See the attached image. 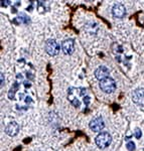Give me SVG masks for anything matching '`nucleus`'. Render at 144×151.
I'll return each mask as SVG.
<instances>
[{
  "mask_svg": "<svg viewBox=\"0 0 144 151\" xmlns=\"http://www.w3.org/2000/svg\"><path fill=\"white\" fill-rule=\"evenodd\" d=\"M134 136H135L137 139H139V138H141V136H142V132H141L140 129H136L135 130V133H134Z\"/></svg>",
  "mask_w": 144,
  "mask_h": 151,
  "instance_id": "obj_12",
  "label": "nucleus"
},
{
  "mask_svg": "<svg viewBox=\"0 0 144 151\" xmlns=\"http://www.w3.org/2000/svg\"><path fill=\"white\" fill-rule=\"evenodd\" d=\"M18 132H19V126H18V124L16 123V122L12 121V122L8 123L6 125V127H5V133L8 136H10V137H13V136L17 135Z\"/></svg>",
  "mask_w": 144,
  "mask_h": 151,
  "instance_id": "obj_8",
  "label": "nucleus"
},
{
  "mask_svg": "<svg viewBox=\"0 0 144 151\" xmlns=\"http://www.w3.org/2000/svg\"><path fill=\"white\" fill-rule=\"evenodd\" d=\"M62 50L65 55H72L75 50V41L72 38H68V40H63L62 43Z\"/></svg>",
  "mask_w": 144,
  "mask_h": 151,
  "instance_id": "obj_6",
  "label": "nucleus"
},
{
  "mask_svg": "<svg viewBox=\"0 0 144 151\" xmlns=\"http://www.w3.org/2000/svg\"><path fill=\"white\" fill-rule=\"evenodd\" d=\"M127 149H128V151H134L136 149L135 143H134L133 141H129V142L127 143Z\"/></svg>",
  "mask_w": 144,
  "mask_h": 151,
  "instance_id": "obj_11",
  "label": "nucleus"
},
{
  "mask_svg": "<svg viewBox=\"0 0 144 151\" xmlns=\"http://www.w3.org/2000/svg\"><path fill=\"white\" fill-rule=\"evenodd\" d=\"M112 14H113L114 17L116 18H122L125 16L126 14V9L124 5H122L120 3L114 4V6L112 7Z\"/></svg>",
  "mask_w": 144,
  "mask_h": 151,
  "instance_id": "obj_7",
  "label": "nucleus"
},
{
  "mask_svg": "<svg viewBox=\"0 0 144 151\" xmlns=\"http://www.w3.org/2000/svg\"><path fill=\"white\" fill-rule=\"evenodd\" d=\"M89 127L93 132H100V131H102L105 127V122H104L103 118H102V117L94 118L91 122H90Z\"/></svg>",
  "mask_w": 144,
  "mask_h": 151,
  "instance_id": "obj_4",
  "label": "nucleus"
},
{
  "mask_svg": "<svg viewBox=\"0 0 144 151\" xmlns=\"http://www.w3.org/2000/svg\"><path fill=\"white\" fill-rule=\"evenodd\" d=\"M132 100L134 103L139 106L144 105V89L139 88V89L134 90L132 93Z\"/></svg>",
  "mask_w": 144,
  "mask_h": 151,
  "instance_id": "obj_5",
  "label": "nucleus"
},
{
  "mask_svg": "<svg viewBox=\"0 0 144 151\" xmlns=\"http://www.w3.org/2000/svg\"><path fill=\"white\" fill-rule=\"evenodd\" d=\"M84 101H85V104H86V105H89V103H90V97H89V96H85Z\"/></svg>",
  "mask_w": 144,
  "mask_h": 151,
  "instance_id": "obj_14",
  "label": "nucleus"
},
{
  "mask_svg": "<svg viewBox=\"0 0 144 151\" xmlns=\"http://www.w3.org/2000/svg\"><path fill=\"white\" fill-rule=\"evenodd\" d=\"M45 50L50 55H57L60 52V45L55 40H48L45 42Z\"/></svg>",
  "mask_w": 144,
  "mask_h": 151,
  "instance_id": "obj_3",
  "label": "nucleus"
},
{
  "mask_svg": "<svg viewBox=\"0 0 144 151\" xmlns=\"http://www.w3.org/2000/svg\"><path fill=\"white\" fill-rule=\"evenodd\" d=\"M18 87H19L18 83H15V84H13V86H12L10 88V90L8 91V98L10 100H13L15 98V93H16V91H17Z\"/></svg>",
  "mask_w": 144,
  "mask_h": 151,
  "instance_id": "obj_10",
  "label": "nucleus"
},
{
  "mask_svg": "<svg viewBox=\"0 0 144 151\" xmlns=\"http://www.w3.org/2000/svg\"><path fill=\"white\" fill-rule=\"evenodd\" d=\"M9 4H10V2L9 1H1V6H3V7L8 6Z\"/></svg>",
  "mask_w": 144,
  "mask_h": 151,
  "instance_id": "obj_13",
  "label": "nucleus"
},
{
  "mask_svg": "<svg viewBox=\"0 0 144 151\" xmlns=\"http://www.w3.org/2000/svg\"><path fill=\"white\" fill-rule=\"evenodd\" d=\"M143 151H144V149H143Z\"/></svg>",
  "mask_w": 144,
  "mask_h": 151,
  "instance_id": "obj_17",
  "label": "nucleus"
},
{
  "mask_svg": "<svg viewBox=\"0 0 144 151\" xmlns=\"http://www.w3.org/2000/svg\"><path fill=\"white\" fill-rule=\"evenodd\" d=\"M110 72L109 70L107 69L104 65H101V67L97 68L96 70H95V77L99 80V81H102V80L106 79V78H109Z\"/></svg>",
  "mask_w": 144,
  "mask_h": 151,
  "instance_id": "obj_9",
  "label": "nucleus"
},
{
  "mask_svg": "<svg viewBox=\"0 0 144 151\" xmlns=\"http://www.w3.org/2000/svg\"><path fill=\"white\" fill-rule=\"evenodd\" d=\"M99 86L101 88V90L107 94L113 93L116 90V82L114 81V79L112 78H106V79L102 80L99 83Z\"/></svg>",
  "mask_w": 144,
  "mask_h": 151,
  "instance_id": "obj_2",
  "label": "nucleus"
},
{
  "mask_svg": "<svg viewBox=\"0 0 144 151\" xmlns=\"http://www.w3.org/2000/svg\"><path fill=\"white\" fill-rule=\"evenodd\" d=\"M26 76H27V78H28L29 80H32L33 78H35V77H33V75L31 74V73H27V74H26Z\"/></svg>",
  "mask_w": 144,
  "mask_h": 151,
  "instance_id": "obj_16",
  "label": "nucleus"
},
{
  "mask_svg": "<svg viewBox=\"0 0 144 151\" xmlns=\"http://www.w3.org/2000/svg\"><path fill=\"white\" fill-rule=\"evenodd\" d=\"M95 143L100 149H105L109 147L112 143V136L109 132H100L95 138Z\"/></svg>",
  "mask_w": 144,
  "mask_h": 151,
  "instance_id": "obj_1",
  "label": "nucleus"
},
{
  "mask_svg": "<svg viewBox=\"0 0 144 151\" xmlns=\"http://www.w3.org/2000/svg\"><path fill=\"white\" fill-rule=\"evenodd\" d=\"M0 77H1V87H2V86H3V84H4V75H3V73H1Z\"/></svg>",
  "mask_w": 144,
  "mask_h": 151,
  "instance_id": "obj_15",
  "label": "nucleus"
}]
</instances>
